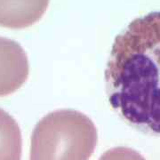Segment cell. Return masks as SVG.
I'll return each mask as SVG.
<instances>
[{
    "instance_id": "cell-1",
    "label": "cell",
    "mask_w": 160,
    "mask_h": 160,
    "mask_svg": "<svg viewBox=\"0 0 160 160\" xmlns=\"http://www.w3.org/2000/svg\"><path fill=\"white\" fill-rule=\"evenodd\" d=\"M105 73L112 108L160 133V12L135 19L116 38Z\"/></svg>"
},
{
    "instance_id": "cell-2",
    "label": "cell",
    "mask_w": 160,
    "mask_h": 160,
    "mask_svg": "<svg viewBox=\"0 0 160 160\" xmlns=\"http://www.w3.org/2000/svg\"><path fill=\"white\" fill-rule=\"evenodd\" d=\"M97 140L96 127L86 115L72 109L56 110L35 127L29 160H88Z\"/></svg>"
},
{
    "instance_id": "cell-3",
    "label": "cell",
    "mask_w": 160,
    "mask_h": 160,
    "mask_svg": "<svg viewBox=\"0 0 160 160\" xmlns=\"http://www.w3.org/2000/svg\"><path fill=\"white\" fill-rule=\"evenodd\" d=\"M29 65L23 48L0 37V97L18 90L28 78Z\"/></svg>"
},
{
    "instance_id": "cell-4",
    "label": "cell",
    "mask_w": 160,
    "mask_h": 160,
    "mask_svg": "<svg viewBox=\"0 0 160 160\" xmlns=\"http://www.w3.org/2000/svg\"><path fill=\"white\" fill-rule=\"evenodd\" d=\"M50 0H0V26L24 29L41 19Z\"/></svg>"
},
{
    "instance_id": "cell-5",
    "label": "cell",
    "mask_w": 160,
    "mask_h": 160,
    "mask_svg": "<svg viewBox=\"0 0 160 160\" xmlns=\"http://www.w3.org/2000/svg\"><path fill=\"white\" fill-rule=\"evenodd\" d=\"M22 133L17 122L0 109V160H21Z\"/></svg>"
},
{
    "instance_id": "cell-6",
    "label": "cell",
    "mask_w": 160,
    "mask_h": 160,
    "mask_svg": "<svg viewBox=\"0 0 160 160\" xmlns=\"http://www.w3.org/2000/svg\"><path fill=\"white\" fill-rule=\"evenodd\" d=\"M99 160H146L137 151L125 147H118L106 151Z\"/></svg>"
}]
</instances>
